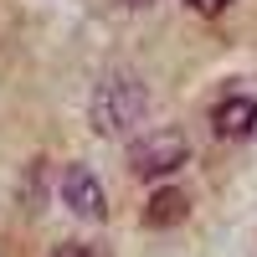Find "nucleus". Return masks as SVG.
Returning a JSON list of instances; mask_svg holds the SVG:
<instances>
[{
  "label": "nucleus",
  "instance_id": "f257e3e1",
  "mask_svg": "<svg viewBox=\"0 0 257 257\" xmlns=\"http://www.w3.org/2000/svg\"><path fill=\"white\" fill-rule=\"evenodd\" d=\"M144 113H149V88H144L134 72H113V77H103L98 93H93V103H88L93 128H98V134H108V139L134 134Z\"/></svg>",
  "mask_w": 257,
  "mask_h": 257
},
{
  "label": "nucleus",
  "instance_id": "f03ea898",
  "mask_svg": "<svg viewBox=\"0 0 257 257\" xmlns=\"http://www.w3.org/2000/svg\"><path fill=\"white\" fill-rule=\"evenodd\" d=\"M190 160V144L180 128H155V134H144L128 144V170L144 180H165V175H175V170Z\"/></svg>",
  "mask_w": 257,
  "mask_h": 257
},
{
  "label": "nucleus",
  "instance_id": "7ed1b4c3",
  "mask_svg": "<svg viewBox=\"0 0 257 257\" xmlns=\"http://www.w3.org/2000/svg\"><path fill=\"white\" fill-rule=\"evenodd\" d=\"M62 201H67V211L77 221H88V226H98L108 216V196H103V185H98V175L88 165H67L62 170Z\"/></svg>",
  "mask_w": 257,
  "mask_h": 257
},
{
  "label": "nucleus",
  "instance_id": "20e7f679",
  "mask_svg": "<svg viewBox=\"0 0 257 257\" xmlns=\"http://www.w3.org/2000/svg\"><path fill=\"white\" fill-rule=\"evenodd\" d=\"M211 128H216V139H247V134H257V98L252 93L221 98L216 108H211Z\"/></svg>",
  "mask_w": 257,
  "mask_h": 257
},
{
  "label": "nucleus",
  "instance_id": "39448f33",
  "mask_svg": "<svg viewBox=\"0 0 257 257\" xmlns=\"http://www.w3.org/2000/svg\"><path fill=\"white\" fill-rule=\"evenodd\" d=\"M185 211H190V196H185L180 185H165V190H155V196H149V206H144V226H155V231L180 226Z\"/></svg>",
  "mask_w": 257,
  "mask_h": 257
},
{
  "label": "nucleus",
  "instance_id": "423d86ee",
  "mask_svg": "<svg viewBox=\"0 0 257 257\" xmlns=\"http://www.w3.org/2000/svg\"><path fill=\"white\" fill-rule=\"evenodd\" d=\"M185 6L196 11V16H221V11L231 6V0H185Z\"/></svg>",
  "mask_w": 257,
  "mask_h": 257
},
{
  "label": "nucleus",
  "instance_id": "0eeeda50",
  "mask_svg": "<svg viewBox=\"0 0 257 257\" xmlns=\"http://www.w3.org/2000/svg\"><path fill=\"white\" fill-rule=\"evenodd\" d=\"M52 257H98V252H93V247H82V242H62Z\"/></svg>",
  "mask_w": 257,
  "mask_h": 257
},
{
  "label": "nucleus",
  "instance_id": "6e6552de",
  "mask_svg": "<svg viewBox=\"0 0 257 257\" xmlns=\"http://www.w3.org/2000/svg\"><path fill=\"white\" fill-rule=\"evenodd\" d=\"M123 6H149V0H123Z\"/></svg>",
  "mask_w": 257,
  "mask_h": 257
}]
</instances>
